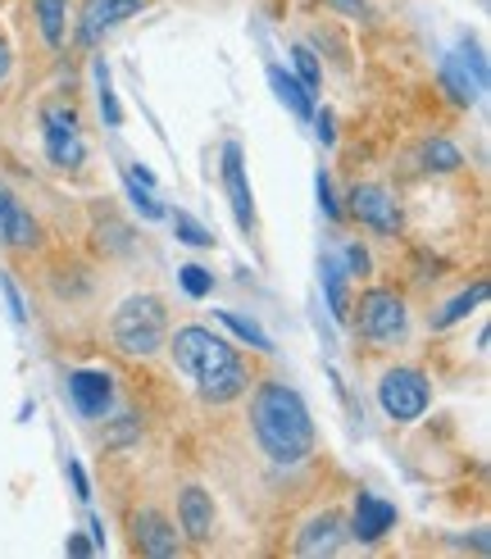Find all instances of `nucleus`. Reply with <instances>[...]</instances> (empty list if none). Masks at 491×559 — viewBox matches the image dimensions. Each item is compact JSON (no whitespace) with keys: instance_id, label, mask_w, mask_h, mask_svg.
I'll use <instances>...</instances> for the list:
<instances>
[{"instance_id":"f257e3e1","label":"nucleus","mask_w":491,"mask_h":559,"mask_svg":"<svg viewBox=\"0 0 491 559\" xmlns=\"http://www.w3.org/2000/svg\"><path fill=\"white\" fill-rule=\"evenodd\" d=\"M251 428H255L260 451L273 464H283V468L310 460V451H314L310 405L287 382H260L255 386V396H251Z\"/></svg>"},{"instance_id":"f03ea898","label":"nucleus","mask_w":491,"mask_h":559,"mask_svg":"<svg viewBox=\"0 0 491 559\" xmlns=\"http://www.w3.org/2000/svg\"><path fill=\"white\" fill-rule=\"evenodd\" d=\"M169 355H173L178 373L196 382L201 401H209V405H232L237 396H246V386H251L241 355L224 337H214L209 328H178L169 342Z\"/></svg>"},{"instance_id":"7ed1b4c3","label":"nucleus","mask_w":491,"mask_h":559,"mask_svg":"<svg viewBox=\"0 0 491 559\" xmlns=\"http://www.w3.org/2000/svg\"><path fill=\"white\" fill-rule=\"evenodd\" d=\"M109 337H115V346L132 359L155 355L164 342H169V314H164V300L159 296H128L115 310Z\"/></svg>"},{"instance_id":"20e7f679","label":"nucleus","mask_w":491,"mask_h":559,"mask_svg":"<svg viewBox=\"0 0 491 559\" xmlns=\"http://www.w3.org/2000/svg\"><path fill=\"white\" fill-rule=\"evenodd\" d=\"M355 328H360V337L373 342V346H396L405 342V332H409V314H405V300L387 287H369L360 296V305L350 310Z\"/></svg>"},{"instance_id":"39448f33","label":"nucleus","mask_w":491,"mask_h":559,"mask_svg":"<svg viewBox=\"0 0 491 559\" xmlns=\"http://www.w3.org/2000/svg\"><path fill=\"white\" fill-rule=\"evenodd\" d=\"M378 401L396 424H415V418H423V409L432 401V386L419 369H387L378 382Z\"/></svg>"},{"instance_id":"423d86ee","label":"nucleus","mask_w":491,"mask_h":559,"mask_svg":"<svg viewBox=\"0 0 491 559\" xmlns=\"http://www.w3.org/2000/svg\"><path fill=\"white\" fill-rule=\"evenodd\" d=\"M41 136H46V155H50L55 169H82V159H87V142H82L77 115L69 105H46Z\"/></svg>"},{"instance_id":"0eeeda50","label":"nucleus","mask_w":491,"mask_h":559,"mask_svg":"<svg viewBox=\"0 0 491 559\" xmlns=\"http://www.w3.org/2000/svg\"><path fill=\"white\" fill-rule=\"evenodd\" d=\"M350 214L360 218L364 228L382 233V237L400 233V205H396V195L382 182H355L350 187Z\"/></svg>"},{"instance_id":"6e6552de","label":"nucleus","mask_w":491,"mask_h":559,"mask_svg":"<svg viewBox=\"0 0 491 559\" xmlns=\"http://www.w3.org/2000/svg\"><path fill=\"white\" fill-rule=\"evenodd\" d=\"M132 14H142V0H87V5H82L77 37L87 46H96L105 33H115V27L128 23Z\"/></svg>"},{"instance_id":"1a4fd4ad","label":"nucleus","mask_w":491,"mask_h":559,"mask_svg":"<svg viewBox=\"0 0 491 559\" xmlns=\"http://www.w3.org/2000/svg\"><path fill=\"white\" fill-rule=\"evenodd\" d=\"M224 191H228V205H232V214H237V228L251 233V228H255V201H251L246 159H241V146H237V142L224 146Z\"/></svg>"},{"instance_id":"9d476101","label":"nucleus","mask_w":491,"mask_h":559,"mask_svg":"<svg viewBox=\"0 0 491 559\" xmlns=\"http://www.w3.org/2000/svg\"><path fill=\"white\" fill-rule=\"evenodd\" d=\"M69 396L87 418H100L115 405V378L100 369H77V373H69Z\"/></svg>"},{"instance_id":"9b49d317","label":"nucleus","mask_w":491,"mask_h":559,"mask_svg":"<svg viewBox=\"0 0 491 559\" xmlns=\"http://www.w3.org/2000/svg\"><path fill=\"white\" fill-rule=\"evenodd\" d=\"M0 241L14 246V250H33V246L41 241L37 218L14 201V191H10L5 182H0Z\"/></svg>"},{"instance_id":"f8f14e48","label":"nucleus","mask_w":491,"mask_h":559,"mask_svg":"<svg viewBox=\"0 0 491 559\" xmlns=\"http://www.w3.org/2000/svg\"><path fill=\"white\" fill-rule=\"evenodd\" d=\"M392 523H396V506L392 500H382V496H360L355 500V519H350V537L355 542H382L392 533Z\"/></svg>"},{"instance_id":"ddd939ff","label":"nucleus","mask_w":491,"mask_h":559,"mask_svg":"<svg viewBox=\"0 0 491 559\" xmlns=\"http://www.w3.org/2000/svg\"><path fill=\"white\" fill-rule=\"evenodd\" d=\"M346 546V523H342V514H319V519H310L306 523V533L296 537V550L300 555H337Z\"/></svg>"},{"instance_id":"4468645a","label":"nucleus","mask_w":491,"mask_h":559,"mask_svg":"<svg viewBox=\"0 0 491 559\" xmlns=\"http://www.w3.org/2000/svg\"><path fill=\"white\" fill-rule=\"evenodd\" d=\"M178 519L191 542H209L214 537V496L205 487H187L178 500Z\"/></svg>"},{"instance_id":"2eb2a0df","label":"nucleus","mask_w":491,"mask_h":559,"mask_svg":"<svg viewBox=\"0 0 491 559\" xmlns=\"http://www.w3.org/2000/svg\"><path fill=\"white\" fill-rule=\"evenodd\" d=\"M136 542H142V550L155 555V559L178 555V533H173V523L164 519L159 510H142V514H136Z\"/></svg>"},{"instance_id":"dca6fc26","label":"nucleus","mask_w":491,"mask_h":559,"mask_svg":"<svg viewBox=\"0 0 491 559\" xmlns=\"http://www.w3.org/2000/svg\"><path fill=\"white\" fill-rule=\"evenodd\" d=\"M268 87H273V96H278L296 119H314V96L306 92V82L291 78L283 64H268Z\"/></svg>"},{"instance_id":"f3484780","label":"nucleus","mask_w":491,"mask_h":559,"mask_svg":"<svg viewBox=\"0 0 491 559\" xmlns=\"http://www.w3.org/2000/svg\"><path fill=\"white\" fill-rule=\"evenodd\" d=\"M346 264L333 255V250H327L323 255V292H327V310H333V319L337 323H346L350 319V292H346Z\"/></svg>"},{"instance_id":"a211bd4d","label":"nucleus","mask_w":491,"mask_h":559,"mask_svg":"<svg viewBox=\"0 0 491 559\" xmlns=\"http://www.w3.org/2000/svg\"><path fill=\"white\" fill-rule=\"evenodd\" d=\"M442 82H446V92H451V100H455V105H474V100L487 92L482 82L469 73V64L459 60V55H451V60L442 64Z\"/></svg>"},{"instance_id":"6ab92c4d","label":"nucleus","mask_w":491,"mask_h":559,"mask_svg":"<svg viewBox=\"0 0 491 559\" xmlns=\"http://www.w3.org/2000/svg\"><path fill=\"white\" fill-rule=\"evenodd\" d=\"M33 14L41 23L46 46H64V23H69V0H33Z\"/></svg>"},{"instance_id":"aec40b11","label":"nucleus","mask_w":491,"mask_h":559,"mask_svg":"<svg viewBox=\"0 0 491 559\" xmlns=\"http://www.w3.org/2000/svg\"><path fill=\"white\" fill-rule=\"evenodd\" d=\"M218 323H224L232 337H241L246 346H255V350H273V342H268V332L260 328V323H251V319H241V314H232V310H218Z\"/></svg>"},{"instance_id":"412c9836","label":"nucleus","mask_w":491,"mask_h":559,"mask_svg":"<svg viewBox=\"0 0 491 559\" xmlns=\"http://www.w3.org/2000/svg\"><path fill=\"white\" fill-rule=\"evenodd\" d=\"M423 164L432 174H455V169H464V155L446 142V136H432V142L423 146Z\"/></svg>"},{"instance_id":"4be33fe9","label":"nucleus","mask_w":491,"mask_h":559,"mask_svg":"<svg viewBox=\"0 0 491 559\" xmlns=\"http://www.w3.org/2000/svg\"><path fill=\"white\" fill-rule=\"evenodd\" d=\"M487 292H491L487 283H474V287H469V292H464V296H455V300L446 305V310H442V314H436V328H451V323H459L464 314H474V310H478V305L487 300Z\"/></svg>"},{"instance_id":"5701e85b","label":"nucleus","mask_w":491,"mask_h":559,"mask_svg":"<svg viewBox=\"0 0 491 559\" xmlns=\"http://www.w3.org/2000/svg\"><path fill=\"white\" fill-rule=\"evenodd\" d=\"M291 60H296V78L306 82V92L314 96V92L323 87V69H319V60H314V50H310V46H296Z\"/></svg>"},{"instance_id":"b1692460","label":"nucleus","mask_w":491,"mask_h":559,"mask_svg":"<svg viewBox=\"0 0 491 559\" xmlns=\"http://www.w3.org/2000/svg\"><path fill=\"white\" fill-rule=\"evenodd\" d=\"M96 92H100V115H105V123L119 128V123H123V109H119V100H115V87H109V69H105V64H96Z\"/></svg>"},{"instance_id":"393cba45","label":"nucleus","mask_w":491,"mask_h":559,"mask_svg":"<svg viewBox=\"0 0 491 559\" xmlns=\"http://www.w3.org/2000/svg\"><path fill=\"white\" fill-rule=\"evenodd\" d=\"M173 233H178V241H187V246H196V250H205V246H214V237L201 228L191 214H173Z\"/></svg>"},{"instance_id":"a878e982","label":"nucleus","mask_w":491,"mask_h":559,"mask_svg":"<svg viewBox=\"0 0 491 559\" xmlns=\"http://www.w3.org/2000/svg\"><path fill=\"white\" fill-rule=\"evenodd\" d=\"M178 277H182V292H187V296H196V300L214 292V277H209V269H201V264H182Z\"/></svg>"},{"instance_id":"bb28decb","label":"nucleus","mask_w":491,"mask_h":559,"mask_svg":"<svg viewBox=\"0 0 491 559\" xmlns=\"http://www.w3.org/2000/svg\"><path fill=\"white\" fill-rule=\"evenodd\" d=\"M128 195H132V205L136 210H142L146 218H164V205L155 201V195H151V187H142V182H136L132 174H128Z\"/></svg>"},{"instance_id":"cd10ccee","label":"nucleus","mask_w":491,"mask_h":559,"mask_svg":"<svg viewBox=\"0 0 491 559\" xmlns=\"http://www.w3.org/2000/svg\"><path fill=\"white\" fill-rule=\"evenodd\" d=\"M314 191H319L323 214H327V218H337V214H342V205H337V195H333V182H327V174H319V178H314Z\"/></svg>"},{"instance_id":"c85d7f7f","label":"nucleus","mask_w":491,"mask_h":559,"mask_svg":"<svg viewBox=\"0 0 491 559\" xmlns=\"http://www.w3.org/2000/svg\"><path fill=\"white\" fill-rule=\"evenodd\" d=\"M0 292H5V305H10L14 323H23V319H27V310H23V296H19V287L10 283V273H0Z\"/></svg>"},{"instance_id":"c756f323","label":"nucleus","mask_w":491,"mask_h":559,"mask_svg":"<svg viewBox=\"0 0 491 559\" xmlns=\"http://www.w3.org/2000/svg\"><path fill=\"white\" fill-rule=\"evenodd\" d=\"M69 478H73L77 500H82V506H87V500H92V483H87V473H82V464H77V460H69Z\"/></svg>"},{"instance_id":"7c9ffc66","label":"nucleus","mask_w":491,"mask_h":559,"mask_svg":"<svg viewBox=\"0 0 491 559\" xmlns=\"http://www.w3.org/2000/svg\"><path fill=\"white\" fill-rule=\"evenodd\" d=\"M346 273H360V277L369 273V255H364V246H350V250H346Z\"/></svg>"},{"instance_id":"2f4dec72","label":"nucleus","mask_w":491,"mask_h":559,"mask_svg":"<svg viewBox=\"0 0 491 559\" xmlns=\"http://www.w3.org/2000/svg\"><path fill=\"white\" fill-rule=\"evenodd\" d=\"M333 10H342V14H350V19H369V5L364 0H327Z\"/></svg>"},{"instance_id":"473e14b6","label":"nucleus","mask_w":491,"mask_h":559,"mask_svg":"<svg viewBox=\"0 0 491 559\" xmlns=\"http://www.w3.org/2000/svg\"><path fill=\"white\" fill-rule=\"evenodd\" d=\"M10 64H14V50H10V37L0 33V82L10 78Z\"/></svg>"},{"instance_id":"72a5a7b5","label":"nucleus","mask_w":491,"mask_h":559,"mask_svg":"<svg viewBox=\"0 0 491 559\" xmlns=\"http://www.w3.org/2000/svg\"><path fill=\"white\" fill-rule=\"evenodd\" d=\"M64 550H69V555H92V550H96V546H92V542H87V537H77V533H73V537H69V542H64Z\"/></svg>"},{"instance_id":"f704fd0d","label":"nucleus","mask_w":491,"mask_h":559,"mask_svg":"<svg viewBox=\"0 0 491 559\" xmlns=\"http://www.w3.org/2000/svg\"><path fill=\"white\" fill-rule=\"evenodd\" d=\"M319 136H323L327 146H333V136H337V132H333V115H319Z\"/></svg>"},{"instance_id":"c9c22d12","label":"nucleus","mask_w":491,"mask_h":559,"mask_svg":"<svg viewBox=\"0 0 491 559\" xmlns=\"http://www.w3.org/2000/svg\"><path fill=\"white\" fill-rule=\"evenodd\" d=\"M92 546L105 550V523H100V519H92Z\"/></svg>"}]
</instances>
